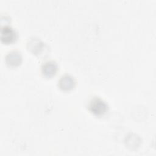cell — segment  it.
Segmentation results:
<instances>
[{
	"label": "cell",
	"mask_w": 156,
	"mask_h": 156,
	"mask_svg": "<svg viewBox=\"0 0 156 156\" xmlns=\"http://www.w3.org/2000/svg\"><path fill=\"white\" fill-rule=\"evenodd\" d=\"M88 108L94 115L101 116L107 112L108 106L102 99L98 96H94L90 100L88 104Z\"/></svg>",
	"instance_id": "1"
},
{
	"label": "cell",
	"mask_w": 156,
	"mask_h": 156,
	"mask_svg": "<svg viewBox=\"0 0 156 156\" xmlns=\"http://www.w3.org/2000/svg\"><path fill=\"white\" fill-rule=\"evenodd\" d=\"M17 39V34L14 29L9 26H4L1 29V41L5 44L14 42Z\"/></svg>",
	"instance_id": "2"
},
{
	"label": "cell",
	"mask_w": 156,
	"mask_h": 156,
	"mask_svg": "<svg viewBox=\"0 0 156 156\" xmlns=\"http://www.w3.org/2000/svg\"><path fill=\"white\" fill-rule=\"evenodd\" d=\"M29 49L34 54L40 56L45 52L46 45L38 38H34L31 39L27 43Z\"/></svg>",
	"instance_id": "3"
},
{
	"label": "cell",
	"mask_w": 156,
	"mask_h": 156,
	"mask_svg": "<svg viewBox=\"0 0 156 156\" xmlns=\"http://www.w3.org/2000/svg\"><path fill=\"white\" fill-rule=\"evenodd\" d=\"M76 83V81L73 76L65 74L61 76L58 82V85L59 88L63 91H69L72 90Z\"/></svg>",
	"instance_id": "4"
},
{
	"label": "cell",
	"mask_w": 156,
	"mask_h": 156,
	"mask_svg": "<svg viewBox=\"0 0 156 156\" xmlns=\"http://www.w3.org/2000/svg\"><path fill=\"white\" fill-rule=\"evenodd\" d=\"M57 69V64L54 60L46 61L41 66L42 74L46 77L54 76L56 74Z\"/></svg>",
	"instance_id": "5"
},
{
	"label": "cell",
	"mask_w": 156,
	"mask_h": 156,
	"mask_svg": "<svg viewBox=\"0 0 156 156\" xmlns=\"http://www.w3.org/2000/svg\"><path fill=\"white\" fill-rule=\"evenodd\" d=\"M5 63L10 67H16L20 65L22 60V57L20 52L12 51L9 52L5 56Z\"/></svg>",
	"instance_id": "6"
}]
</instances>
